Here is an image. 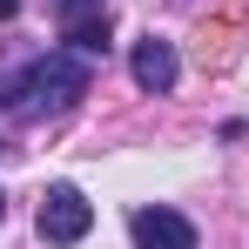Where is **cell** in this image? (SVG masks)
Segmentation results:
<instances>
[{
    "label": "cell",
    "instance_id": "3957f363",
    "mask_svg": "<svg viewBox=\"0 0 249 249\" xmlns=\"http://www.w3.org/2000/svg\"><path fill=\"white\" fill-rule=\"evenodd\" d=\"M47 14L74 54H108V0H47Z\"/></svg>",
    "mask_w": 249,
    "mask_h": 249
},
{
    "label": "cell",
    "instance_id": "277c9868",
    "mask_svg": "<svg viewBox=\"0 0 249 249\" xmlns=\"http://www.w3.org/2000/svg\"><path fill=\"white\" fill-rule=\"evenodd\" d=\"M128 236H135V249H196V222L155 202V209H135L128 215Z\"/></svg>",
    "mask_w": 249,
    "mask_h": 249
},
{
    "label": "cell",
    "instance_id": "7a4b0ae2",
    "mask_svg": "<svg viewBox=\"0 0 249 249\" xmlns=\"http://www.w3.org/2000/svg\"><path fill=\"white\" fill-rule=\"evenodd\" d=\"M34 229H41V243H54V249H74L94 229V202H88L74 182H54L41 196V215H34Z\"/></svg>",
    "mask_w": 249,
    "mask_h": 249
},
{
    "label": "cell",
    "instance_id": "6da1fadb",
    "mask_svg": "<svg viewBox=\"0 0 249 249\" xmlns=\"http://www.w3.org/2000/svg\"><path fill=\"white\" fill-rule=\"evenodd\" d=\"M81 94H88V54H74V47H47V54H34L27 68L0 74V108L27 115V122L68 115Z\"/></svg>",
    "mask_w": 249,
    "mask_h": 249
},
{
    "label": "cell",
    "instance_id": "8992f818",
    "mask_svg": "<svg viewBox=\"0 0 249 249\" xmlns=\"http://www.w3.org/2000/svg\"><path fill=\"white\" fill-rule=\"evenodd\" d=\"M14 14H20V0H0V20H14Z\"/></svg>",
    "mask_w": 249,
    "mask_h": 249
},
{
    "label": "cell",
    "instance_id": "5b68a950",
    "mask_svg": "<svg viewBox=\"0 0 249 249\" xmlns=\"http://www.w3.org/2000/svg\"><path fill=\"white\" fill-rule=\"evenodd\" d=\"M128 74H135L142 94H168V88L182 81V61H175V47H168L162 34H142L135 54H128Z\"/></svg>",
    "mask_w": 249,
    "mask_h": 249
},
{
    "label": "cell",
    "instance_id": "52a82bcc",
    "mask_svg": "<svg viewBox=\"0 0 249 249\" xmlns=\"http://www.w3.org/2000/svg\"><path fill=\"white\" fill-rule=\"evenodd\" d=\"M0 215H7V196H0Z\"/></svg>",
    "mask_w": 249,
    "mask_h": 249
}]
</instances>
